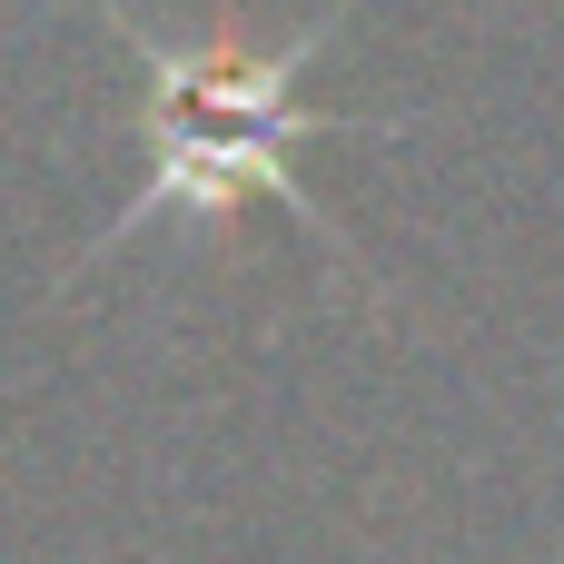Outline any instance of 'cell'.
I'll return each instance as SVG.
<instances>
[{
	"label": "cell",
	"instance_id": "obj_1",
	"mask_svg": "<svg viewBox=\"0 0 564 564\" xmlns=\"http://www.w3.org/2000/svg\"><path fill=\"white\" fill-rule=\"evenodd\" d=\"M149 69H159V99H149V149H159V169H149V188H139V208H129L119 228L169 218V208L208 218V208H228V198H248V188L297 198L288 149H297L317 119H307L288 89H297L307 50H268V59H178V50H149Z\"/></svg>",
	"mask_w": 564,
	"mask_h": 564
}]
</instances>
